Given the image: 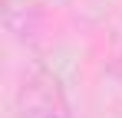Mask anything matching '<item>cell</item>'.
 I'll return each mask as SVG.
<instances>
[{
  "instance_id": "obj_1",
  "label": "cell",
  "mask_w": 122,
  "mask_h": 118,
  "mask_svg": "<svg viewBox=\"0 0 122 118\" xmlns=\"http://www.w3.org/2000/svg\"><path fill=\"white\" fill-rule=\"evenodd\" d=\"M17 112L20 118H73L69 98L56 72L33 69L17 89Z\"/></svg>"
}]
</instances>
